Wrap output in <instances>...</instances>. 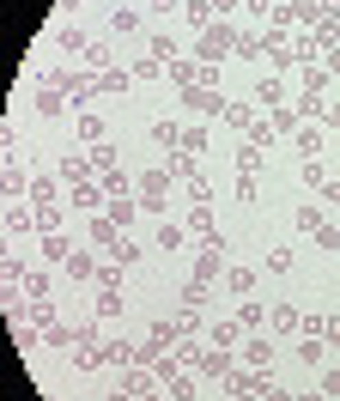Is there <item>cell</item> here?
Masks as SVG:
<instances>
[{"label":"cell","mask_w":340,"mask_h":401,"mask_svg":"<svg viewBox=\"0 0 340 401\" xmlns=\"http://www.w3.org/2000/svg\"><path fill=\"white\" fill-rule=\"evenodd\" d=\"M225 286H231V292H250L255 274H250V267H231V280H225Z\"/></svg>","instance_id":"6"},{"label":"cell","mask_w":340,"mask_h":401,"mask_svg":"<svg viewBox=\"0 0 340 401\" xmlns=\"http://www.w3.org/2000/svg\"><path fill=\"white\" fill-rule=\"evenodd\" d=\"M61 110H67L61 86H42V91H37V116H61Z\"/></svg>","instance_id":"3"},{"label":"cell","mask_w":340,"mask_h":401,"mask_svg":"<svg viewBox=\"0 0 340 401\" xmlns=\"http://www.w3.org/2000/svg\"><path fill=\"white\" fill-rule=\"evenodd\" d=\"M219 262H225V243H219V237H212L207 250H201V256H195V286H207L212 274H219Z\"/></svg>","instance_id":"1"},{"label":"cell","mask_w":340,"mask_h":401,"mask_svg":"<svg viewBox=\"0 0 340 401\" xmlns=\"http://www.w3.org/2000/svg\"><path fill=\"white\" fill-rule=\"evenodd\" d=\"M219 49H231V31H225V25H219V31H207V43H201V55H212V61H219Z\"/></svg>","instance_id":"4"},{"label":"cell","mask_w":340,"mask_h":401,"mask_svg":"<svg viewBox=\"0 0 340 401\" xmlns=\"http://www.w3.org/2000/svg\"><path fill=\"white\" fill-rule=\"evenodd\" d=\"M212 6H219V12H225V6H237V0H212Z\"/></svg>","instance_id":"10"},{"label":"cell","mask_w":340,"mask_h":401,"mask_svg":"<svg viewBox=\"0 0 340 401\" xmlns=\"http://www.w3.org/2000/svg\"><path fill=\"white\" fill-rule=\"evenodd\" d=\"M322 389H328V396H340V371H328V377H322Z\"/></svg>","instance_id":"9"},{"label":"cell","mask_w":340,"mask_h":401,"mask_svg":"<svg viewBox=\"0 0 340 401\" xmlns=\"http://www.w3.org/2000/svg\"><path fill=\"white\" fill-rule=\"evenodd\" d=\"M91 243H122V237H116V225H110V219H91Z\"/></svg>","instance_id":"5"},{"label":"cell","mask_w":340,"mask_h":401,"mask_svg":"<svg viewBox=\"0 0 340 401\" xmlns=\"http://www.w3.org/2000/svg\"><path fill=\"white\" fill-rule=\"evenodd\" d=\"M189 110H195V116H219V110H225V97H219V91L189 86Z\"/></svg>","instance_id":"2"},{"label":"cell","mask_w":340,"mask_h":401,"mask_svg":"<svg viewBox=\"0 0 340 401\" xmlns=\"http://www.w3.org/2000/svg\"><path fill=\"white\" fill-rule=\"evenodd\" d=\"M298 231H322V213L316 207H298Z\"/></svg>","instance_id":"7"},{"label":"cell","mask_w":340,"mask_h":401,"mask_svg":"<svg viewBox=\"0 0 340 401\" xmlns=\"http://www.w3.org/2000/svg\"><path fill=\"white\" fill-rule=\"evenodd\" d=\"M165 189H170L165 171H152V177H146V195H152V207H158V195H165Z\"/></svg>","instance_id":"8"}]
</instances>
